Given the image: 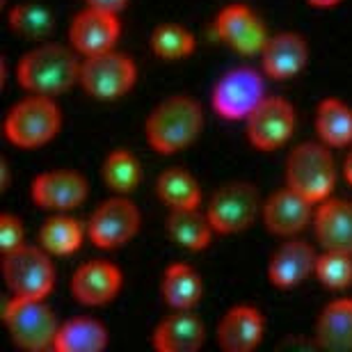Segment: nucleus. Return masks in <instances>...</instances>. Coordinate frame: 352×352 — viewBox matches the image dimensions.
<instances>
[{
  "mask_svg": "<svg viewBox=\"0 0 352 352\" xmlns=\"http://www.w3.org/2000/svg\"><path fill=\"white\" fill-rule=\"evenodd\" d=\"M343 172H346V179H348V183L352 186V151L348 153L346 163H343Z\"/></svg>",
  "mask_w": 352,
  "mask_h": 352,
  "instance_id": "c9c22d12",
  "label": "nucleus"
},
{
  "mask_svg": "<svg viewBox=\"0 0 352 352\" xmlns=\"http://www.w3.org/2000/svg\"><path fill=\"white\" fill-rule=\"evenodd\" d=\"M309 46L307 39L298 32H279L274 37H267L261 51L263 72L270 78L284 80L298 76L307 67Z\"/></svg>",
  "mask_w": 352,
  "mask_h": 352,
  "instance_id": "a211bd4d",
  "label": "nucleus"
},
{
  "mask_svg": "<svg viewBox=\"0 0 352 352\" xmlns=\"http://www.w3.org/2000/svg\"><path fill=\"white\" fill-rule=\"evenodd\" d=\"M311 199H307L305 195L288 186L284 190H277L267 197L261 208L265 229L277 236L300 234L311 220Z\"/></svg>",
  "mask_w": 352,
  "mask_h": 352,
  "instance_id": "2eb2a0df",
  "label": "nucleus"
},
{
  "mask_svg": "<svg viewBox=\"0 0 352 352\" xmlns=\"http://www.w3.org/2000/svg\"><path fill=\"white\" fill-rule=\"evenodd\" d=\"M3 274L16 298L44 300L55 284V267L48 252L25 243L3 254Z\"/></svg>",
  "mask_w": 352,
  "mask_h": 352,
  "instance_id": "423d86ee",
  "label": "nucleus"
},
{
  "mask_svg": "<svg viewBox=\"0 0 352 352\" xmlns=\"http://www.w3.org/2000/svg\"><path fill=\"white\" fill-rule=\"evenodd\" d=\"M129 0H87L89 7H96V10H105L112 14H119L126 7Z\"/></svg>",
  "mask_w": 352,
  "mask_h": 352,
  "instance_id": "72a5a7b5",
  "label": "nucleus"
},
{
  "mask_svg": "<svg viewBox=\"0 0 352 352\" xmlns=\"http://www.w3.org/2000/svg\"><path fill=\"white\" fill-rule=\"evenodd\" d=\"M265 98V87L261 74L250 67H238L224 74L213 89V110L222 119L238 122L248 119L250 112Z\"/></svg>",
  "mask_w": 352,
  "mask_h": 352,
  "instance_id": "1a4fd4ad",
  "label": "nucleus"
},
{
  "mask_svg": "<svg viewBox=\"0 0 352 352\" xmlns=\"http://www.w3.org/2000/svg\"><path fill=\"white\" fill-rule=\"evenodd\" d=\"M108 346V329L94 318H74L62 322L55 348L58 352H98Z\"/></svg>",
  "mask_w": 352,
  "mask_h": 352,
  "instance_id": "b1692460",
  "label": "nucleus"
},
{
  "mask_svg": "<svg viewBox=\"0 0 352 352\" xmlns=\"http://www.w3.org/2000/svg\"><path fill=\"white\" fill-rule=\"evenodd\" d=\"M122 288V270L110 261H87L74 272L72 293L80 305L101 307L115 300Z\"/></svg>",
  "mask_w": 352,
  "mask_h": 352,
  "instance_id": "dca6fc26",
  "label": "nucleus"
},
{
  "mask_svg": "<svg viewBox=\"0 0 352 352\" xmlns=\"http://www.w3.org/2000/svg\"><path fill=\"white\" fill-rule=\"evenodd\" d=\"M204 126L201 105L186 94H174L160 101L146 117L144 133L149 144L163 156L186 149L199 138Z\"/></svg>",
  "mask_w": 352,
  "mask_h": 352,
  "instance_id": "f257e3e1",
  "label": "nucleus"
},
{
  "mask_svg": "<svg viewBox=\"0 0 352 352\" xmlns=\"http://www.w3.org/2000/svg\"><path fill=\"white\" fill-rule=\"evenodd\" d=\"M103 181L105 186L112 188L119 195L133 192L140 181H142V167H140L138 158L131 151L117 149L112 151L103 163Z\"/></svg>",
  "mask_w": 352,
  "mask_h": 352,
  "instance_id": "c85d7f7f",
  "label": "nucleus"
},
{
  "mask_svg": "<svg viewBox=\"0 0 352 352\" xmlns=\"http://www.w3.org/2000/svg\"><path fill=\"white\" fill-rule=\"evenodd\" d=\"M334 158L325 142H302L288 153L286 186L314 204L325 201L334 190Z\"/></svg>",
  "mask_w": 352,
  "mask_h": 352,
  "instance_id": "7ed1b4c3",
  "label": "nucleus"
},
{
  "mask_svg": "<svg viewBox=\"0 0 352 352\" xmlns=\"http://www.w3.org/2000/svg\"><path fill=\"white\" fill-rule=\"evenodd\" d=\"M206 327L190 314V309H176L153 329V348L160 352H195L204 346Z\"/></svg>",
  "mask_w": 352,
  "mask_h": 352,
  "instance_id": "412c9836",
  "label": "nucleus"
},
{
  "mask_svg": "<svg viewBox=\"0 0 352 352\" xmlns=\"http://www.w3.org/2000/svg\"><path fill=\"white\" fill-rule=\"evenodd\" d=\"M215 34L224 44H229L234 51L243 55L261 53L267 41V32L261 19L245 5L224 7L215 19Z\"/></svg>",
  "mask_w": 352,
  "mask_h": 352,
  "instance_id": "ddd939ff",
  "label": "nucleus"
},
{
  "mask_svg": "<svg viewBox=\"0 0 352 352\" xmlns=\"http://www.w3.org/2000/svg\"><path fill=\"white\" fill-rule=\"evenodd\" d=\"M119 32H122V25H119L117 14L87 5V10L78 12L72 21L69 39H72L76 51L87 58V55L112 51L119 39Z\"/></svg>",
  "mask_w": 352,
  "mask_h": 352,
  "instance_id": "f8f14e48",
  "label": "nucleus"
},
{
  "mask_svg": "<svg viewBox=\"0 0 352 352\" xmlns=\"http://www.w3.org/2000/svg\"><path fill=\"white\" fill-rule=\"evenodd\" d=\"M248 138L250 142L261 151L279 149L288 142L295 131V110L286 98L265 96L254 110L250 112Z\"/></svg>",
  "mask_w": 352,
  "mask_h": 352,
  "instance_id": "9b49d317",
  "label": "nucleus"
},
{
  "mask_svg": "<svg viewBox=\"0 0 352 352\" xmlns=\"http://www.w3.org/2000/svg\"><path fill=\"white\" fill-rule=\"evenodd\" d=\"M263 339V316L258 309L241 305L229 309L217 325V343L227 352H250Z\"/></svg>",
  "mask_w": 352,
  "mask_h": 352,
  "instance_id": "aec40b11",
  "label": "nucleus"
},
{
  "mask_svg": "<svg viewBox=\"0 0 352 352\" xmlns=\"http://www.w3.org/2000/svg\"><path fill=\"white\" fill-rule=\"evenodd\" d=\"M314 231L322 250L352 254V201L329 197L320 201L314 215Z\"/></svg>",
  "mask_w": 352,
  "mask_h": 352,
  "instance_id": "6ab92c4d",
  "label": "nucleus"
},
{
  "mask_svg": "<svg viewBox=\"0 0 352 352\" xmlns=\"http://www.w3.org/2000/svg\"><path fill=\"white\" fill-rule=\"evenodd\" d=\"M23 245V222L10 213L0 215V248L5 252H12Z\"/></svg>",
  "mask_w": 352,
  "mask_h": 352,
  "instance_id": "473e14b6",
  "label": "nucleus"
},
{
  "mask_svg": "<svg viewBox=\"0 0 352 352\" xmlns=\"http://www.w3.org/2000/svg\"><path fill=\"white\" fill-rule=\"evenodd\" d=\"M151 51L163 60H181L192 55L195 51V37L192 32L183 25L163 23L158 25L151 34Z\"/></svg>",
  "mask_w": 352,
  "mask_h": 352,
  "instance_id": "7c9ffc66",
  "label": "nucleus"
},
{
  "mask_svg": "<svg viewBox=\"0 0 352 352\" xmlns=\"http://www.w3.org/2000/svg\"><path fill=\"white\" fill-rule=\"evenodd\" d=\"M62 115L51 96L32 94L19 101L5 117V135L14 146L34 149L58 135Z\"/></svg>",
  "mask_w": 352,
  "mask_h": 352,
  "instance_id": "20e7f679",
  "label": "nucleus"
},
{
  "mask_svg": "<svg viewBox=\"0 0 352 352\" xmlns=\"http://www.w3.org/2000/svg\"><path fill=\"white\" fill-rule=\"evenodd\" d=\"M316 277L320 279L322 286L341 291L352 284V254L343 252H329L325 250L316 258Z\"/></svg>",
  "mask_w": 352,
  "mask_h": 352,
  "instance_id": "2f4dec72",
  "label": "nucleus"
},
{
  "mask_svg": "<svg viewBox=\"0 0 352 352\" xmlns=\"http://www.w3.org/2000/svg\"><path fill=\"white\" fill-rule=\"evenodd\" d=\"M314 7H320V10H327V7H334V5H339L341 0H309Z\"/></svg>",
  "mask_w": 352,
  "mask_h": 352,
  "instance_id": "f704fd0d",
  "label": "nucleus"
},
{
  "mask_svg": "<svg viewBox=\"0 0 352 352\" xmlns=\"http://www.w3.org/2000/svg\"><path fill=\"white\" fill-rule=\"evenodd\" d=\"M167 231L172 241L181 245L183 250L201 252L210 245L215 229L208 215L199 213V208H174L167 217Z\"/></svg>",
  "mask_w": 352,
  "mask_h": 352,
  "instance_id": "5701e85b",
  "label": "nucleus"
},
{
  "mask_svg": "<svg viewBox=\"0 0 352 352\" xmlns=\"http://www.w3.org/2000/svg\"><path fill=\"white\" fill-rule=\"evenodd\" d=\"M316 258L318 254L311 245L293 238L274 250L267 263V279L277 288H293L316 270Z\"/></svg>",
  "mask_w": 352,
  "mask_h": 352,
  "instance_id": "f3484780",
  "label": "nucleus"
},
{
  "mask_svg": "<svg viewBox=\"0 0 352 352\" xmlns=\"http://www.w3.org/2000/svg\"><path fill=\"white\" fill-rule=\"evenodd\" d=\"M263 208L258 190L248 181H231L215 190L208 201V220L215 234H238L256 220Z\"/></svg>",
  "mask_w": 352,
  "mask_h": 352,
  "instance_id": "6e6552de",
  "label": "nucleus"
},
{
  "mask_svg": "<svg viewBox=\"0 0 352 352\" xmlns=\"http://www.w3.org/2000/svg\"><path fill=\"white\" fill-rule=\"evenodd\" d=\"M5 325L12 341L30 352L53 350L60 329L58 316L44 300L16 295L5 307Z\"/></svg>",
  "mask_w": 352,
  "mask_h": 352,
  "instance_id": "39448f33",
  "label": "nucleus"
},
{
  "mask_svg": "<svg viewBox=\"0 0 352 352\" xmlns=\"http://www.w3.org/2000/svg\"><path fill=\"white\" fill-rule=\"evenodd\" d=\"M16 76L30 94L55 96L80 80V62L67 46L41 44L21 58Z\"/></svg>",
  "mask_w": 352,
  "mask_h": 352,
  "instance_id": "f03ea898",
  "label": "nucleus"
},
{
  "mask_svg": "<svg viewBox=\"0 0 352 352\" xmlns=\"http://www.w3.org/2000/svg\"><path fill=\"white\" fill-rule=\"evenodd\" d=\"M32 199L46 210H72L87 199L85 176L74 170H53L32 181Z\"/></svg>",
  "mask_w": 352,
  "mask_h": 352,
  "instance_id": "4468645a",
  "label": "nucleus"
},
{
  "mask_svg": "<svg viewBox=\"0 0 352 352\" xmlns=\"http://www.w3.org/2000/svg\"><path fill=\"white\" fill-rule=\"evenodd\" d=\"M10 28L28 39H44L53 30V14L39 3H19L10 12Z\"/></svg>",
  "mask_w": 352,
  "mask_h": 352,
  "instance_id": "c756f323",
  "label": "nucleus"
},
{
  "mask_svg": "<svg viewBox=\"0 0 352 352\" xmlns=\"http://www.w3.org/2000/svg\"><path fill=\"white\" fill-rule=\"evenodd\" d=\"M138 78V69L129 55L117 53L115 48L105 53L87 55L80 62V85L89 96L112 101L124 96Z\"/></svg>",
  "mask_w": 352,
  "mask_h": 352,
  "instance_id": "0eeeda50",
  "label": "nucleus"
},
{
  "mask_svg": "<svg viewBox=\"0 0 352 352\" xmlns=\"http://www.w3.org/2000/svg\"><path fill=\"white\" fill-rule=\"evenodd\" d=\"M39 243L48 254H72L82 245V227L78 220L67 215H55L39 229Z\"/></svg>",
  "mask_w": 352,
  "mask_h": 352,
  "instance_id": "cd10ccee",
  "label": "nucleus"
},
{
  "mask_svg": "<svg viewBox=\"0 0 352 352\" xmlns=\"http://www.w3.org/2000/svg\"><path fill=\"white\" fill-rule=\"evenodd\" d=\"M316 131L327 146H348L352 142V108L339 98H325L316 110Z\"/></svg>",
  "mask_w": 352,
  "mask_h": 352,
  "instance_id": "393cba45",
  "label": "nucleus"
},
{
  "mask_svg": "<svg viewBox=\"0 0 352 352\" xmlns=\"http://www.w3.org/2000/svg\"><path fill=\"white\" fill-rule=\"evenodd\" d=\"M316 346L325 350H352V300H334L316 320Z\"/></svg>",
  "mask_w": 352,
  "mask_h": 352,
  "instance_id": "4be33fe9",
  "label": "nucleus"
},
{
  "mask_svg": "<svg viewBox=\"0 0 352 352\" xmlns=\"http://www.w3.org/2000/svg\"><path fill=\"white\" fill-rule=\"evenodd\" d=\"M140 229V210L126 197H112L91 213L87 234L101 250H117L133 241Z\"/></svg>",
  "mask_w": 352,
  "mask_h": 352,
  "instance_id": "9d476101",
  "label": "nucleus"
},
{
  "mask_svg": "<svg viewBox=\"0 0 352 352\" xmlns=\"http://www.w3.org/2000/svg\"><path fill=\"white\" fill-rule=\"evenodd\" d=\"M163 300L172 309H192L201 300V277L186 263H174L165 270L160 284Z\"/></svg>",
  "mask_w": 352,
  "mask_h": 352,
  "instance_id": "a878e982",
  "label": "nucleus"
},
{
  "mask_svg": "<svg viewBox=\"0 0 352 352\" xmlns=\"http://www.w3.org/2000/svg\"><path fill=\"white\" fill-rule=\"evenodd\" d=\"M156 192L160 197V201L170 206V210L197 208L201 199L195 176L183 170V167H170V170L160 174L156 181Z\"/></svg>",
  "mask_w": 352,
  "mask_h": 352,
  "instance_id": "bb28decb",
  "label": "nucleus"
},
{
  "mask_svg": "<svg viewBox=\"0 0 352 352\" xmlns=\"http://www.w3.org/2000/svg\"><path fill=\"white\" fill-rule=\"evenodd\" d=\"M0 172H3V190L10 188V167H7V163L3 160V167H0Z\"/></svg>",
  "mask_w": 352,
  "mask_h": 352,
  "instance_id": "e433bc0d",
  "label": "nucleus"
}]
</instances>
